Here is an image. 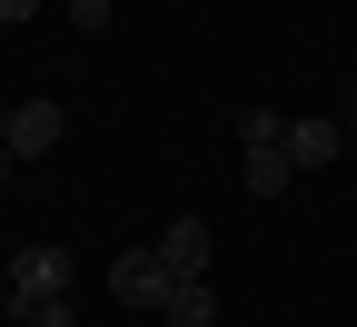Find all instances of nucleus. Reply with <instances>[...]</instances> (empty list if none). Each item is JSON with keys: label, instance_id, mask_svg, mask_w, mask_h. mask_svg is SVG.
<instances>
[{"label": "nucleus", "instance_id": "obj_1", "mask_svg": "<svg viewBox=\"0 0 357 327\" xmlns=\"http://www.w3.org/2000/svg\"><path fill=\"white\" fill-rule=\"evenodd\" d=\"M238 149H248V169H238L248 199H278L288 178H298V159H288V119H278V109H248V119H238Z\"/></svg>", "mask_w": 357, "mask_h": 327}, {"label": "nucleus", "instance_id": "obj_2", "mask_svg": "<svg viewBox=\"0 0 357 327\" xmlns=\"http://www.w3.org/2000/svg\"><path fill=\"white\" fill-rule=\"evenodd\" d=\"M50 298H70V248H20L10 258V317L50 307Z\"/></svg>", "mask_w": 357, "mask_h": 327}, {"label": "nucleus", "instance_id": "obj_3", "mask_svg": "<svg viewBox=\"0 0 357 327\" xmlns=\"http://www.w3.org/2000/svg\"><path fill=\"white\" fill-rule=\"evenodd\" d=\"M169 288H178V277H169L159 248H119V258H109V298H119V307H169Z\"/></svg>", "mask_w": 357, "mask_h": 327}, {"label": "nucleus", "instance_id": "obj_4", "mask_svg": "<svg viewBox=\"0 0 357 327\" xmlns=\"http://www.w3.org/2000/svg\"><path fill=\"white\" fill-rule=\"evenodd\" d=\"M0 139H10V159L30 169V159H50L60 149V100H10V129H0Z\"/></svg>", "mask_w": 357, "mask_h": 327}, {"label": "nucleus", "instance_id": "obj_5", "mask_svg": "<svg viewBox=\"0 0 357 327\" xmlns=\"http://www.w3.org/2000/svg\"><path fill=\"white\" fill-rule=\"evenodd\" d=\"M159 258H169V277H208V258H218L208 218H169V228H159Z\"/></svg>", "mask_w": 357, "mask_h": 327}, {"label": "nucleus", "instance_id": "obj_6", "mask_svg": "<svg viewBox=\"0 0 357 327\" xmlns=\"http://www.w3.org/2000/svg\"><path fill=\"white\" fill-rule=\"evenodd\" d=\"M337 149H347V119H288V159L298 169H328Z\"/></svg>", "mask_w": 357, "mask_h": 327}, {"label": "nucleus", "instance_id": "obj_7", "mask_svg": "<svg viewBox=\"0 0 357 327\" xmlns=\"http://www.w3.org/2000/svg\"><path fill=\"white\" fill-rule=\"evenodd\" d=\"M159 317H178V327H218V288H208V277H178Z\"/></svg>", "mask_w": 357, "mask_h": 327}, {"label": "nucleus", "instance_id": "obj_8", "mask_svg": "<svg viewBox=\"0 0 357 327\" xmlns=\"http://www.w3.org/2000/svg\"><path fill=\"white\" fill-rule=\"evenodd\" d=\"M109 10L119 0H70V30H109Z\"/></svg>", "mask_w": 357, "mask_h": 327}, {"label": "nucleus", "instance_id": "obj_9", "mask_svg": "<svg viewBox=\"0 0 357 327\" xmlns=\"http://www.w3.org/2000/svg\"><path fill=\"white\" fill-rule=\"evenodd\" d=\"M20 327H79V317H70V298H50V307H30Z\"/></svg>", "mask_w": 357, "mask_h": 327}, {"label": "nucleus", "instance_id": "obj_10", "mask_svg": "<svg viewBox=\"0 0 357 327\" xmlns=\"http://www.w3.org/2000/svg\"><path fill=\"white\" fill-rule=\"evenodd\" d=\"M10 20H40V0H0V30H10Z\"/></svg>", "mask_w": 357, "mask_h": 327}, {"label": "nucleus", "instance_id": "obj_11", "mask_svg": "<svg viewBox=\"0 0 357 327\" xmlns=\"http://www.w3.org/2000/svg\"><path fill=\"white\" fill-rule=\"evenodd\" d=\"M10 169H20V159H10V139H0V178H10Z\"/></svg>", "mask_w": 357, "mask_h": 327}, {"label": "nucleus", "instance_id": "obj_12", "mask_svg": "<svg viewBox=\"0 0 357 327\" xmlns=\"http://www.w3.org/2000/svg\"><path fill=\"white\" fill-rule=\"evenodd\" d=\"M347 139H357V100H347Z\"/></svg>", "mask_w": 357, "mask_h": 327}, {"label": "nucleus", "instance_id": "obj_13", "mask_svg": "<svg viewBox=\"0 0 357 327\" xmlns=\"http://www.w3.org/2000/svg\"><path fill=\"white\" fill-rule=\"evenodd\" d=\"M0 129H10V100H0Z\"/></svg>", "mask_w": 357, "mask_h": 327}]
</instances>
